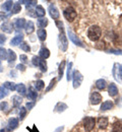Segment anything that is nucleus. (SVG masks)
<instances>
[{
    "mask_svg": "<svg viewBox=\"0 0 122 132\" xmlns=\"http://www.w3.org/2000/svg\"><path fill=\"white\" fill-rule=\"evenodd\" d=\"M18 126V118H10L8 121V130H14Z\"/></svg>",
    "mask_w": 122,
    "mask_h": 132,
    "instance_id": "obj_11",
    "label": "nucleus"
},
{
    "mask_svg": "<svg viewBox=\"0 0 122 132\" xmlns=\"http://www.w3.org/2000/svg\"><path fill=\"white\" fill-rule=\"evenodd\" d=\"M55 83H56V78H54L53 80H51V82H50V85L47 87V89H46V90H47V92H49V90L52 88V86H54V85H55Z\"/></svg>",
    "mask_w": 122,
    "mask_h": 132,
    "instance_id": "obj_43",
    "label": "nucleus"
},
{
    "mask_svg": "<svg viewBox=\"0 0 122 132\" xmlns=\"http://www.w3.org/2000/svg\"><path fill=\"white\" fill-rule=\"evenodd\" d=\"M7 59V51L3 48H0V59Z\"/></svg>",
    "mask_w": 122,
    "mask_h": 132,
    "instance_id": "obj_37",
    "label": "nucleus"
},
{
    "mask_svg": "<svg viewBox=\"0 0 122 132\" xmlns=\"http://www.w3.org/2000/svg\"><path fill=\"white\" fill-rule=\"evenodd\" d=\"M26 20L25 18H17L15 22H14V27L18 29V30H20V29H23L26 27Z\"/></svg>",
    "mask_w": 122,
    "mask_h": 132,
    "instance_id": "obj_17",
    "label": "nucleus"
},
{
    "mask_svg": "<svg viewBox=\"0 0 122 132\" xmlns=\"http://www.w3.org/2000/svg\"><path fill=\"white\" fill-rule=\"evenodd\" d=\"M8 95V93H7V90L3 87V86H0V100L3 99L4 97H6Z\"/></svg>",
    "mask_w": 122,
    "mask_h": 132,
    "instance_id": "obj_36",
    "label": "nucleus"
},
{
    "mask_svg": "<svg viewBox=\"0 0 122 132\" xmlns=\"http://www.w3.org/2000/svg\"><path fill=\"white\" fill-rule=\"evenodd\" d=\"M25 30H26V33L28 34V35H31V34L34 33V31H35V24H34V22L32 20L27 21L26 27H25Z\"/></svg>",
    "mask_w": 122,
    "mask_h": 132,
    "instance_id": "obj_12",
    "label": "nucleus"
},
{
    "mask_svg": "<svg viewBox=\"0 0 122 132\" xmlns=\"http://www.w3.org/2000/svg\"><path fill=\"white\" fill-rule=\"evenodd\" d=\"M71 78H72V63H69L67 68V80L69 81Z\"/></svg>",
    "mask_w": 122,
    "mask_h": 132,
    "instance_id": "obj_34",
    "label": "nucleus"
},
{
    "mask_svg": "<svg viewBox=\"0 0 122 132\" xmlns=\"http://www.w3.org/2000/svg\"><path fill=\"white\" fill-rule=\"evenodd\" d=\"M31 132H39V131H38V130L36 129V127L34 126V127H33V131H31Z\"/></svg>",
    "mask_w": 122,
    "mask_h": 132,
    "instance_id": "obj_49",
    "label": "nucleus"
},
{
    "mask_svg": "<svg viewBox=\"0 0 122 132\" xmlns=\"http://www.w3.org/2000/svg\"><path fill=\"white\" fill-rule=\"evenodd\" d=\"M64 66H65V62L63 61L60 66H59V78H62L63 76V70H64Z\"/></svg>",
    "mask_w": 122,
    "mask_h": 132,
    "instance_id": "obj_38",
    "label": "nucleus"
},
{
    "mask_svg": "<svg viewBox=\"0 0 122 132\" xmlns=\"http://www.w3.org/2000/svg\"><path fill=\"white\" fill-rule=\"evenodd\" d=\"M35 5H37V1L33 0V1H29V3L27 4V7H28V9H29V8H32V7L35 6Z\"/></svg>",
    "mask_w": 122,
    "mask_h": 132,
    "instance_id": "obj_41",
    "label": "nucleus"
},
{
    "mask_svg": "<svg viewBox=\"0 0 122 132\" xmlns=\"http://www.w3.org/2000/svg\"><path fill=\"white\" fill-rule=\"evenodd\" d=\"M90 102H91L92 105H98L102 102V96L99 93L94 92L90 97Z\"/></svg>",
    "mask_w": 122,
    "mask_h": 132,
    "instance_id": "obj_5",
    "label": "nucleus"
},
{
    "mask_svg": "<svg viewBox=\"0 0 122 132\" xmlns=\"http://www.w3.org/2000/svg\"><path fill=\"white\" fill-rule=\"evenodd\" d=\"M113 106H114V104L111 102V101H106L104 102L102 105H101V111H107V110H110V109H112L113 108Z\"/></svg>",
    "mask_w": 122,
    "mask_h": 132,
    "instance_id": "obj_18",
    "label": "nucleus"
},
{
    "mask_svg": "<svg viewBox=\"0 0 122 132\" xmlns=\"http://www.w3.org/2000/svg\"><path fill=\"white\" fill-rule=\"evenodd\" d=\"M102 37V30L99 26L97 24H94V26H91L87 30V38L93 41V42H97L100 38Z\"/></svg>",
    "mask_w": 122,
    "mask_h": 132,
    "instance_id": "obj_1",
    "label": "nucleus"
},
{
    "mask_svg": "<svg viewBox=\"0 0 122 132\" xmlns=\"http://www.w3.org/2000/svg\"><path fill=\"white\" fill-rule=\"evenodd\" d=\"M17 59V54L14 53V51L12 50H7V60L9 63L11 62H14Z\"/></svg>",
    "mask_w": 122,
    "mask_h": 132,
    "instance_id": "obj_19",
    "label": "nucleus"
},
{
    "mask_svg": "<svg viewBox=\"0 0 122 132\" xmlns=\"http://www.w3.org/2000/svg\"><path fill=\"white\" fill-rule=\"evenodd\" d=\"M1 31H3L4 33L7 34H11L13 31V26L11 22H8V21H5L1 24Z\"/></svg>",
    "mask_w": 122,
    "mask_h": 132,
    "instance_id": "obj_7",
    "label": "nucleus"
},
{
    "mask_svg": "<svg viewBox=\"0 0 122 132\" xmlns=\"http://www.w3.org/2000/svg\"><path fill=\"white\" fill-rule=\"evenodd\" d=\"M3 87L8 90H14V89H17V84L14 82H11V81H5L3 83Z\"/></svg>",
    "mask_w": 122,
    "mask_h": 132,
    "instance_id": "obj_20",
    "label": "nucleus"
},
{
    "mask_svg": "<svg viewBox=\"0 0 122 132\" xmlns=\"http://www.w3.org/2000/svg\"><path fill=\"white\" fill-rule=\"evenodd\" d=\"M96 86L99 88V89H105L106 88V86H107V82H106V80L105 79H98L97 81H96Z\"/></svg>",
    "mask_w": 122,
    "mask_h": 132,
    "instance_id": "obj_22",
    "label": "nucleus"
},
{
    "mask_svg": "<svg viewBox=\"0 0 122 132\" xmlns=\"http://www.w3.org/2000/svg\"><path fill=\"white\" fill-rule=\"evenodd\" d=\"M59 39H60V47H61V50H62L63 52H65L66 49H67V40H66L64 34L63 33L60 34Z\"/></svg>",
    "mask_w": 122,
    "mask_h": 132,
    "instance_id": "obj_13",
    "label": "nucleus"
},
{
    "mask_svg": "<svg viewBox=\"0 0 122 132\" xmlns=\"http://www.w3.org/2000/svg\"><path fill=\"white\" fill-rule=\"evenodd\" d=\"M11 101H12V104H13L14 107H18V106H20V104L22 102V99L19 96H13L11 98Z\"/></svg>",
    "mask_w": 122,
    "mask_h": 132,
    "instance_id": "obj_27",
    "label": "nucleus"
},
{
    "mask_svg": "<svg viewBox=\"0 0 122 132\" xmlns=\"http://www.w3.org/2000/svg\"><path fill=\"white\" fill-rule=\"evenodd\" d=\"M3 69H2V65H1V62H0V71H2Z\"/></svg>",
    "mask_w": 122,
    "mask_h": 132,
    "instance_id": "obj_50",
    "label": "nucleus"
},
{
    "mask_svg": "<svg viewBox=\"0 0 122 132\" xmlns=\"http://www.w3.org/2000/svg\"><path fill=\"white\" fill-rule=\"evenodd\" d=\"M0 132H5V130L4 129H0Z\"/></svg>",
    "mask_w": 122,
    "mask_h": 132,
    "instance_id": "obj_51",
    "label": "nucleus"
},
{
    "mask_svg": "<svg viewBox=\"0 0 122 132\" xmlns=\"http://www.w3.org/2000/svg\"><path fill=\"white\" fill-rule=\"evenodd\" d=\"M23 39V36L20 34V35H17L10 42V45L11 46H18V44H21V41Z\"/></svg>",
    "mask_w": 122,
    "mask_h": 132,
    "instance_id": "obj_14",
    "label": "nucleus"
},
{
    "mask_svg": "<svg viewBox=\"0 0 122 132\" xmlns=\"http://www.w3.org/2000/svg\"><path fill=\"white\" fill-rule=\"evenodd\" d=\"M17 68H18V70H20V71H25L26 70V66L23 65V64H18L17 66Z\"/></svg>",
    "mask_w": 122,
    "mask_h": 132,
    "instance_id": "obj_45",
    "label": "nucleus"
},
{
    "mask_svg": "<svg viewBox=\"0 0 122 132\" xmlns=\"http://www.w3.org/2000/svg\"><path fill=\"white\" fill-rule=\"evenodd\" d=\"M49 13H50L51 17H53L54 19H58V18H59V15H60V13H59L57 7H56L55 5H53V4H51V5L49 6Z\"/></svg>",
    "mask_w": 122,
    "mask_h": 132,
    "instance_id": "obj_9",
    "label": "nucleus"
},
{
    "mask_svg": "<svg viewBox=\"0 0 122 132\" xmlns=\"http://www.w3.org/2000/svg\"><path fill=\"white\" fill-rule=\"evenodd\" d=\"M96 125V120L93 117H86L84 119V127L86 129V131L90 132L95 128Z\"/></svg>",
    "mask_w": 122,
    "mask_h": 132,
    "instance_id": "obj_3",
    "label": "nucleus"
},
{
    "mask_svg": "<svg viewBox=\"0 0 122 132\" xmlns=\"http://www.w3.org/2000/svg\"><path fill=\"white\" fill-rule=\"evenodd\" d=\"M112 132H122V123L120 121H117L113 124Z\"/></svg>",
    "mask_w": 122,
    "mask_h": 132,
    "instance_id": "obj_21",
    "label": "nucleus"
},
{
    "mask_svg": "<svg viewBox=\"0 0 122 132\" xmlns=\"http://www.w3.org/2000/svg\"><path fill=\"white\" fill-rule=\"evenodd\" d=\"M39 55H40V58L41 59L45 60V59H47V58L50 57V51L47 49V48H42V49L40 50Z\"/></svg>",
    "mask_w": 122,
    "mask_h": 132,
    "instance_id": "obj_15",
    "label": "nucleus"
},
{
    "mask_svg": "<svg viewBox=\"0 0 122 132\" xmlns=\"http://www.w3.org/2000/svg\"><path fill=\"white\" fill-rule=\"evenodd\" d=\"M47 24H48V19L47 18H40V19H38V26L40 27V28H45V27H47Z\"/></svg>",
    "mask_w": 122,
    "mask_h": 132,
    "instance_id": "obj_30",
    "label": "nucleus"
},
{
    "mask_svg": "<svg viewBox=\"0 0 122 132\" xmlns=\"http://www.w3.org/2000/svg\"><path fill=\"white\" fill-rule=\"evenodd\" d=\"M19 59H20V61H21L22 63H27V62H28V57H27V55H20V56H19Z\"/></svg>",
    "mask_w": 122,
    "mask_h": 132,
    "instance_id": "obj_42",
    "label": "nucleus"
},
{
    "mask_svg": "<svg viewBox=\"0 0 122 132\" xmlns=\"http://www.w3.org/2000/svg\"><path fill=\"white\" fill-rule=\"evenodd\" d=\"M8 109V104L6 102H2L0 103V110L4 111V110H7Z\"/></svg>",
    "mask_w": 122,
    "mask_h": 132,
    "instance_id": "obj_40",
    "label": "nucleus"
},
{
    "mask_svg": "<svg viewBox=\"0 0 122 132\" xmlns=\"http://www.w3.org/2000/svg\"><path fill=\"white\" fill-rule=\"evenodd\" d=\"M26 115H27V108L21 107V108H20V111H19V118H20V120L25 119Z\"/></svg>",
    "mask_w": 122,
    "mask_h": 132,
    "instance_id": "obj_35",
    "label": "nucleus"
},
{
    "mask_svg": "<svg viewBox=\"0 0 122 132\" xmlns=\"http://www.w3.org/2000/svg\"><path fill=\"white\" fill-rule=\"evenodd\" d=\"M19 47H20V49L22 50V51H25V52H30V50H31V47H30L29 44L26 43V42H22Z\"/></svg>",
    "mask_w": 122,
    "mask_h": 132,
    "instance_id": "obj_33",
    "label": "nucleus"
},
{
    "mask_svg": "<svg viewBox=\"0 0 122 132\" xmlns=\"http://www.w3.org/2000/svg\"><path fill=\"white\" fill-rule=\"evenodd\" d=\"M34 105H35V103H27V108L30 110V109H32L34 107Z\"/></svg>",
    "mask_w": 122,
    "mask_h": 132,
    "instance_id": "obj_46",
    "label": "nucleus"
},
{
    "mask_svg": "<svg viewBox=\"0 0 122 132\" xmlns=\"http://www.w3.org/2000/svg\"><path fill=\"white\" fill-rule=\"evenodd\" d=\"M35 12H36V16L43 18V16H45V12H46V11H45V9H44L43 6L37 5V7H36V9H35Z\"/></svg>",
    "mask_w": 122,
    "mask_h": 132,
    "instance_id": "obj_16",
    "label": "nucleus"
},
{
    "mask_svg": "<svg viewBox=\"0 0 122 132\" xmlns=\"http://www.w3.org/2000/svg\"><path fill=\"white\" fill-rule=\"evenodd\" d=\"M118 71H119V76L122 79V65H118Z\"/></svg>",
    "mask_w": 122,
    "mask_h": 132,
    "instance_id": "obj_47",
    "label": "nucleus"
},
{
    "mask_svg": "<svg viewBox=\"0 0 122 132\" xmlns=\"http://www.w3.org/2000/svg\"><path fill=\"white\" fill-rule=\"evenodd\" d=\"M4 17H5L4 13H3V12H0V21H1L2 19H4Z\"/></svg>",
    "mask_w": 122,
    "mask_h": 132,
    "instance_id": "obj_48",
    "label": "nucleus"
},
{
    "mask_svg": "<svg viewBox=\"0 0 122 132\" xmlns=\"http://www.w3.org/2000/svg\"><path fill=\"white\" fill-rule=\"evenodd\" d=\"M65 109H67V106L64 103H58L55 107V112H63Z\"/></svg>",
    "mask_w": 122,
    "mask_h": 132,
    "instance_id": "obj_25",
    "label": "nucleus"
},
{
    "mask_svg": "<svg viewBox=\"0 0 122 132\" xmlns=\"http://www.w3.org/2000/svg\"><path fill=\"white\" fill-rule=\"evenodd\" d=\"M38 38L41 40V41H45L46 38H47V32L44 30V29H40L38 31Z\"/></svg>",
    "mask_w": 122,
    "mask_h": 132,
    "instance_id": "obj_24",
    "label": "nucleus"
},
{
    "mask_svg": "<svg viewBox=\"0 0 122 132\" xmlns=\"http://www.w3.org/2000/svg\"><path fill=\"white\" fill-rule=\"evenodd\" d=\"M13 2L12 1H6L3 5H2V8H3V10H4V12H6V11H10V9L12 8V6H13V4H12Z\"/></svg>",
    "mask_w": 122,
    "mask_h": 132,
    "instance_id": "obj_28",
    "label": "nucleus"
},
{
    "mask_svg": "<svg viewBox=\"0 0 122 132\" xmlns=\"http://www.w3.org/2000/svg\"><path fill=\"white\" fill-rule=\"evenodd\" d=\"M38 67H40L41 71H43V72H46V71H47V64H46L45 60H43V59H41L40 64H39V66H38Z\"/></svg>",
    "mask_w": 122,
    "mask_h": 132,
    "instance_id": "obj_32",
    "label": "nucleus"
},
{
    "mask_svg": "<svg viewBox=\"0 0 122 132\" xmlns=\"http://www.w3.org/2000/svg\"><path fill=\"white\" fill-rule=\"evenodd\" d=\"M5 41H6V37H5L4 35H1V34H0V45L3 44Z\"/></svg>",
    "mask_w": 122,
    "mask_h": 132,
    "instance_id": "obj_44",
    "label": "nucleus"
},
{
    "mask_svg": "<svg viewBox=\"0 0 122 132\" xmlns=\"http://www.w3.org/2000/svg\"><path fill=\"white\" fill-rule=\"evenodd\" d=\"M45 86V83L43 80H37L35 82V88L36 90H42Z\"/></svg>",
    "mask_w": 122,
    "mask_h": 132,
    "instance_id": "obj_29",
    "label": "nucleus"
},
{
    "mask_svg": "<svg viewBox=\"0 0 122 132\" xmlns=\"http://www.w3.org/2000/svg\"><path fill=\"white\" fill-rule=\"evenodd\" d=\"M17 90H18V93H19L22 96H25L26 93H27V88H26V86H25L23 83H18V84H17Z\"/></svg>",
    "mask_w": 122,
    "mask_h": 132,
    "instance_id": "obj_23",
    "label": "nucleus"
},
{
    "mask_svg": "<svg viewBox=\"0 0 122 132\" xmlns=\"http://www.w3.org/2000/svg\"><path fill=\"white\" fill-rule=\"evenodd\" d=\"M38 97V94H37V90H35L33 87H30L29 88V95H28V98L31 100H36Z\"/></svg>",
    "mask_w": 122,
    "mask_h": 132,
    "instance_id": "obj_26",
    "label": "nucleus"
},
{
    "mask_svg": "<svg viewBox=\"0 0 122 132\" xmlns=\"http://www.w3.org/2000/svg\"><path fill=\"white\" fill-rule=\"evenodd\" d=\"M40 61H41V58H40L39 56H34V57H33L32 62H33V65L34 66H39Z\"/></svg>",
    "mask_w": 122,
    "mask_h": 132,
    "instance_id": "obj_39",
    "label": "nucleus"
},
{
    "mask_svg": "<svg viewBox=\"0 0 122 132\" xmlns=\"http://www.w3.org/2000/svg\"><path fill=\"white\" fill-rule=\"evenodd\" d=\"M109 125V121H108V118L106 117H100L98 119V126L100 129H106Z\"/></svg>",
    "mask_w": 122,
    "mask_h": 132,
    "instance_id": "obj_8",
    "label": "nucleus"
},
{
    "mask_svg": "<svg viewBox=\"0 0 122 132\" xmlns=\"http://www.w3.org/2000/svg\"><path fill=\"white\" fill-rule=\"evenodd\" d=\"M20 10H21V6H20V4L18 2L13 4V6H12V14H17Z\"/></svg>",
    "mask_w": 122,
    "mask_h": 132,
    "instance_id": "obj_31",
    "label": "nucleus"
},
{
    "mask_svg": "<svg viewBox=\"0 0 122 132\" xmlns=\"http://www.w3.org/2000/svg\"><path fill=\"white\" fill-rule=\"evenodd\" d=\"M63 15L64 17L68 20V21H73L75 18H76V15H77V13H76V10L72 7V6H69V7H67L64 11H63Z\"/></svg>",
    "mask_w": 122,
    "mask_h": 132,
    "instance_id": "obj_2",
    "label": "nucleus"
},
{
    "mask_svg": "<svg viewBox=\"0 0 122 132\" xmlns=\"http://www.w3.org/2000/svg\"><path fill=\"white\" fill-rule=\"evenodd\" d=\"M72 78H73V87L74 88L79 87L82 82H83V79H84L83 74L78 70H75L73 72V74H72Z\"/></svg>",
    "mask_w": 122,
    "mask_h": 132,
    "instance_id": "obj_4",
    "label": "nucleus"
},
{
    "mask_svg": "<svg viewBox=\"0 0 122 132\" xmlns=\"http://www.w3.org/2000/svg\"><path fill=\"white\" fill-rule=\"evenodd\" d=\"M108 93L110 95V97H115L118 95V87L115 83H110L109 87H108Z\"/></svg>",
    "mask_w": 122,
    "mask_h": 132,
    "instance_id": "obj_10",
    "label": "nucleus"
},
{
    "mask_svg": "<svg viewBox=\"0 0 122 132\" xmlns=\"http://www.w3.org/2000/svg\"><path fill=\"white\" fill-rule=\"evenodd\" d=\"M67 34H68V37H69V39L75 44V45H77V46H79V47H83V44H82V42L79 41V39L77 38V36H75V34L73 33L71 30H68L67 31Z\"/></svg>",
    "mask_w": 122,
    "mask_h": 132,
    "instance_id": "obj_6",
    "label": "nucleus"
}]
</instances>
